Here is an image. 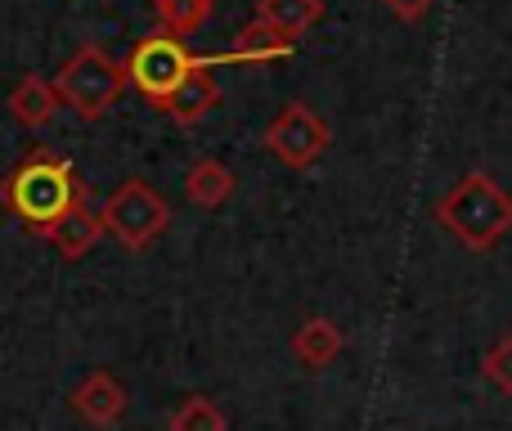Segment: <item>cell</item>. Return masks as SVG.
I'll return each instance as SVG.
<instances>
[{"label":"cell","instance_id":"cell-1","mask_svg":"<svg viewBox=\"0 0 512 431\" xmlns=\"http://www.w3.org/2000/svg\"><path fill=\"white\" fill-rule=\"evenodd\" d=\"M81 185L77 171H72L68 158L50 153L45 144H36L5 180H0V203L9 207L18 220H23L32 234H45L72 203H81Z\"/></svg>","mask_w":512,"mask_h":431},{"label":"cell","instance_id":"cell-2","mask_svg":"<svg viewBox=\"0 0 512 431\" xmlns=\"http://www.w3.org/2000/svg\"><path fill=\"white\" fill-rule=\"evenodd\" d=\"M436 220L459 238L468 252H490L512 229V194L486 171L463 176L436 207Z\"/></svg>","mask_w":512,"mask_h":431},{"label":"cell","instance_id":"cell-3","mask_svg":"<svg viewBox=\"0 0 512 431\" xmlns=\"http://www.w3.org/2000/svg\"><path fill=\"white\" fill-rule=\"evenodd\" d=\"M50 86H54V95H59V104H68L81 122H99V117L122 99L126 68L117 59H108L99 45H81V50L54 72Z\"/></svg>","mask_w":512,"mask_h":431},{"label":"cell","instance_id":"cell-4","mask_svg":"<svg viewBox=\"0 0 512 431\" xmlns=\"http://www.w3.org/2000/svg\"><path fill=\"white\" fill-rule=\"evenodd\" d=\"M99 220H104V234H113L126 252H144V247H153L162 234H167L171 207L149 180L131 176L104 198Z\"/></svg>","mask_w":512,"mask_h":431},{"label":"cell","instance_id":"cell-5","mask_svg":"<svg viewBox=\"0 0 512 431\" xmlns=\"http://www.w3.org/2000/svg\"><path fill=\"white\" fill-rule=\"evenodd\" d=\"M194 59L198 54H189V45L180 41V36L153 32V36H144V41L131 50V59H126V81H135L140 95H149L153 104H162V99L176 90V81L194 68Z\"/></svg>","mask_w":512,"mask_h":431},{"label":"cell","instance_id":"cell-6","mask_svg":"<svg viewBox=\"0 0 512 431\" xmlns=\"http://www.w3.org/2000/svg\"><path fill=\"white\" fill-rule=\"evenodd\" d=\"M261 144H265V153H270V158L283 162V167L306 171V167H315V162L324 158L328 122L315 113V108H306V104H283L279 117L265 126Z\"/></svg>","mask_w":512,"mask_h":431},{"label":"cell","instance_id":"cell-7","mask_svg":"<svg viewBox=\"0 0 512 431\" xmlns=\"http://www.w3.org/2000/svg\"><path fill=\"white\" fill-rule=\"evenodd\" d=\"M212 68H216L212 59H194V68H189L185 77L176 81V90L162 99V113H167L176 126H198L216 104H221V86H216Z\"/></svg>","mask_w":512,"mask_h":431},{"label":"cell","instance_id":"cell-8","mask_svg":"<svg viewBox=\"0 0 512 431\" xmlns=\"http://www.w3.org/2000/svg\"><path fill=\"white\" fill-rule=\"evenodd\" d=\"M72 409H77L90 427H117L126 418V391L113 373L99 369L72 391Z\"/></svg>","mask_w":512,"mask_h":431},{"label":"cell","instance_id":"cell-9","mask_svg":"<svg viewBox=\"0 0 512 431\" xmlns=\"http://www.w3.org/2000/svg\"><path fill=\"white\" fill-rule=\"evenodd\" d=\"M41 238H50L63 261H81V256H90V247L104 238V220H99V212H90L86 198H81V203H72Z\"/></svg>","mask_w":512,"mask_h":431},{"label":"cell","instance_id":"cell-10","mask_svg":"<svg viewBox=\"0 0 512 431\" xmlns=\"http://www.w3.org/2000/svg\"><path fill=\"white\" fill-rule=\"evenodd\" d=\"M297 50V41L292 36H283L279 27L270 23H248L239 36H234V45L225 54H212V63H274V59H288V54Z\"/></svg>","mask_w":512,"mask_h":431},{"label":"cell","instance_id":"cell-11","mask_svg":"<svg viewBox=\"0 0 512 431\" xmlns=\"http://www.w3.org/2000/svg\"><path fill=\"white\" fill-rule=\"evenodd\" d=\"M54 113H59V95H54L50 81L36 77V72L18 77V86L9 90V117L27 131H41V126L54 122Z\"/></svg>","mask_w":512,"mask_h":431},{"label":"cell","instance_id":"cell-12","mask_svg":"<svg viewBox=\"0 0 512 431\" xmlns=\"http://www.w3.org/2000/svg\"><path fill=\"white\" fill-rule=\"evenodd\" d=\"M292 355L306 369H324L342 355V328L333 319H306V324L292 333Z\"/></svg>","mask_w":512,"mask_h":431},{"label":"cell","instance_id":"cell-13","mask_svg":"<svg viewBox=\"0 0 512 431\" xmlns=\"http://www.w3.org/2000/svg\"><path fill=\"white\" fill-rule=\"evenodd\" d=\"M256 18L297 41L324 18V0H256Z\"/></svg>","mask_w":512,"mask_h":431},{"label":"cell","instance_id":"cell-14","mask_svg":"<svg viewBox=\"0 0 512 431\" xmlns=\"http://www.w3.org/2000/svg\"><path fill=\"white\" fill-rule=\"evenodd\" d=\"M185 194H189V203L194 207H221V203H230V194H234V176H230V167L225 162H194L189 167V176H185Z\"/></svg>","mask_w":512,"mask_h":431},{"label":"cell","instance_id":"cell-15","mask_svg":"<svg viewBox=\"0 0 512 431\" xmlns=\"http://www.w3.org/2000/svg\"><path fill=\"white\" fill-rule=\"evenodd\" d=\"M212 9L216 0H153V14H158L162 32L171 36H194L212 18Z\"/></svg>","mask_w":512,"mask_h":431},{"label":"cell","instance_id":"cell-16","mask_svg":"<svg viewBox=\"0 0 512 431\" xmlns=\"http://www.w3.org/2000/svg\"><path fill=\"white\" fill-rule=\"evenodd\" d=\"M171 431H230V423H225L216 400L189 396V400H180L176 414H171Z\"/></svg>","mask_w":512,"mask_h":431},{"label":"cell","instance_id":"cell-17","mask_svg":"<svg viewBox=\"0 0 512 431\" xmlns=\"http://www.w3.org/2000/svg\"><path fill=\"white\" fill-rule=\"evenodd\" d=\"M481 373H486V382H495L504 396H512V333L499 337V342L486 351V360H481Z\"/></svg>","mask_w":512,"mask_h":431},{"label":"cell","instance_id":"cell-18","mask_svg":"<svg viewBox=\"0 0 512 431\" xmlns=\"http://www.w3.org/2000/svg\"><path fill=\"white\" fill-rule=\"evenodd\" d=\"M382 5H391V14L405 18V23H414V18H423L427 9L436 5V0H382Z\"/></svg>","mask_w":512,"mask_h":431}]
</instances>
